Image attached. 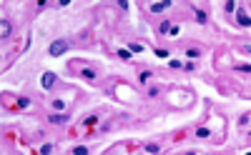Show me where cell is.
<instances>
[{
	"label": "cell",
	"mask_w": 251,
	"mask_h": 155,
	"mask_svg": "<svg viewBox=\"0 0 251 155\" xmlns=\"http://www.w3.org/2000/svg\"><path fill=\"white\" fill-rule=\"evenodd\" d=\"M146 150H148V153H158V145H153V143H148V145H146Z\"/></svg>",
	"instance_id": "cell-12"
},
{
	"label": "cell",
	"mask_w": 251,
	"mask_h": 155,
	"mask_svg": "<svg viewBox=\"0 0 251 155\" xmlns=\"http://www.w3.org/2000/svg\"><path fill=\"white\" fill-rule=\"evenodd\" d=\"M50 150H53L50 145H43V148H40V153H43V155H50Z\"/></svg>",
	"instance_id": "cell-13"
},
{
	"label": "cell",
	"mask_w": 251,
	"mask_h": 155,
	"mask_svg": "<svg viewBox=\"0 0 251 155\" xmlns=\"http://www.w3.org/2000/svg\"><path fill=\"white\" fill-rule=\"evenodd\" d=\"M239 23H241V25H249V23H251V18L246 15V13H239Z\"/></svg>",
	"instance_id": "cell-6"
},
{
	"label": "cell",
	"mask_w": 251,
	"mask_h": 155,
	"mask_svg": "<svg viewBox=\"0 0 251 155\" xmlns=\"http://www.w3.org/2000/svg\"><path fill=\"white\" fill-rule=\"evenodd\" d=\"M196 20H198V23H206V13L198 10V13H196Z\"/></svg>",
	"instance_id": "cell-11"
},
{
	"label": "cell",
	"mask_w": 251,
	"mask_h": 155,
	"mask_svg": "<svg viewBox=\"0 0 251 155\" xmlns=\"http://www.w3.org/2000/svg\"><path fill=\"white\" fill-rule=\"evenodd\" d=\"M50 123L53 125H65L68 123V115H50Z\"/></svg>",
	"instance_id": "cell-3"
},
{
	"label": "cell",
	"mask_w": 251,
	"mask_h": 155,
	"mask_svg": "<svg viewBox=\"0 0 251 155\" xmlns=\"http://www.w3.org/2000/svg\"><path fill=\"white\" fill-rule=\"evenodd\" d=\"M148 78H151V73H148V70H143V73L138 75V80H141V83H146V80H148Z\"/></svg>",
	"instance_id": "cell-8"
},
{
	"label": "cell",
	"mask_w": 251,
	"mask_h": 155,
	"mask_svg": "<svg viewBox=\"0 0 251 155\" xmlns=\"http://www.w3.org/2000/svg\"><path fill=\"white\" fill-rule=\"evenodd\" d=\"M73 153H75V155H88V150H86V148H83V145H78V148H73Z\"/></svg>",
	"instance_id": "cell-7"
},
{
	"label": "cell",
	"mask_w": 251,
	"mask_h": 155,
	"mask_svg": "<svg viewBox=\"0 0 251 155\" xmlns=\"http://www.w3.org/2000/svg\"><path fill=\"white\" fill-rule=\"evenodd\" d=\"M118 58H123V60H128V58H131V53H128V50H118Z\"/></svg>",
	"instance_id": "cell-10"
},
{
	"label": "cell",
	"mask_w": 251,
	"mask_h": 155,
	"mask_svg": "<svg viewBox=\"0 0 251 155\" xmlns=\"http://www.w3.org/2000/svg\"><path fill=\"white\" fill-rule=\"evenodd\" d=\"M163 8H168V3H153V5H151V10H153V13H161Z\"/></svg>",
	"instance_id": "cell-4"
},
{
	"label": "cell",
	"mask_w": 251,
	"mask_h": 155,
	"mask_svg": "<svg viewBox=\"0 0 251 155\" xmlns=\"http://www.w3.org/2000/svg\"><path fill=\"white\" fill-rule=\"evenodd\" d=\"M83 78H88V80H93V78H95V73H93V70H83Z\"/></svg>",
	"instance_id": "cell-9"
},
{
	"label": "cell",
	"mask_w": 251,
	"mask_h": 155,
	"mask_svg": "<svg viewBox=\"0 0 251 155\" xmlns=\"http://www.w3.org/2000/svg\"><path fill=\"white\" fill-rule=\"evenodd\" d=\"M65 50H68V43H65V40H55V43L50 45V55H53V58H58V55H63Z\"/></svg>",
	"instance_id": "cell-1"
},
{
	"label": "cell",
	"mask_w": 251,
	"mask_h": 155,
	"mask_svg": "<svg viewBox=\"0 0 251 155\" xmlns=\"http://www.w3.org/2000/svg\"><path fill=\"white\" fill-rule=\"evenodd\" d=\"M0 33H3V38H8V35H10V25L5 23V20H3V25H0Z\"/></svg>",
	"instance_id": "cell-5"
},
{
	"label": "cell",
	"mask_w": 251,
	"mask_h": 155,
	"mask_svg": "<svg viewBox=\"0 0 251 155\" xmlns=\"http://www.w3.org/2000/svg\"><path fill=\"white\" fill-rule=\"evenodd\" d=\"M40 83H43V88H45V90H50V88H53V83H55V75H53V73H45L43 78H40Z\"/></svg>",
	"instance_id": "cell-2"
}]
</instances>
